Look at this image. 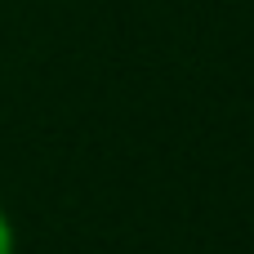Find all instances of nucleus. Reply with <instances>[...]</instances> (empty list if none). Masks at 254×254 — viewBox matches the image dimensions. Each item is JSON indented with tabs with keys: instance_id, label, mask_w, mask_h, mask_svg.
I'll return each mask as SVG.
<instances>
[{
	"instance_id": "f257e3e1",
	"label": "nucleus",
	"mask_w": 254,
	"mask_h": 254,
	"mask_svg": "<svg viewBox=\"0 0 254 254\" xmlns=\"http://www.w3.org/2000/svg\"><path fill=\"white\" fill-rule=\"evenodd\" d=\"M0 254H18V228H13V214L4 210V201H0Z\"/></svg>"
}]
</instances>
